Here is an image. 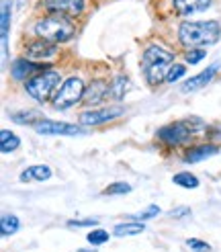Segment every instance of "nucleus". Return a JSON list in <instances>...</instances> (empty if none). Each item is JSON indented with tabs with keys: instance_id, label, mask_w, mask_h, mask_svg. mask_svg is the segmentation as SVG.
<instances>
[{
	"instance_id": "obj_1",
	"label": "nucleus",
	"mask_w": 221,
	"mask_h": 252,
	"mask_svg": "<svg viewBox=\"0 0 221 252\" xmlns=\"http://www.w3.org/2000/svg\"><path fill=\"white\" fill-rule=\"evenodd\" d=\"M221 25L217 21H184L178 27V39L184 47H207L219 41Z\"/></svg>"
},
{
	"instance_id": "obj_2",
	"label": "nucleus",
	"mask_w": 221,
	"mask_h": 252,
	"mask_svg": "<svg viewBox=\"0 0 221 252\" xmlns=\"http://www.w3.org/2000/svg\"><path fill=\"white\" fill-rule=\"evenodd\" d=\"M172 62H174V54L172 52H168V49L160 45H150L141 58V70H143L145 80L150 84H160L168 76Z\"/></svg>"
},
{
	"instance_id": "obj_3",
	"label": "nucleus",
	"mask_w": 221,
	"mask_h": 252,
	"mask_svg": "<svg viewBox=\"0 0 221 252\" xmlns=\"http://www.w3.org/2000/svg\"><path fill=\"white\" fill-rule=\"evenodd\" d=\"M205 129V121L199 117H189L182 121H174L170 125L158 129V140L164 142L166 146H182L187 144L194 133H203Z\"/></svg>"
},
{
	"instance_id": "obj_4",
	"label": "nucleus",
	"mask_w": 221,
	"mask_h": 252,
	"mask_svg": "<svg viewBox=\"0 0 221 252\" xmlns=\"http://www.w3.org/2000/svg\"><path fill=\"white\" fill-rule=\"evenodd\" d=\"M35 35L39 39L52 41V43H64L74 37V25L64 15H49L45 19H39L33 27Z\"/></svg>"
},
{
	"instance_id": "obj_5",
	"label": "nucleus",
	"mask_w": 221,
	"mask_h": 252,
	"mask_svg": "<svg viewBox=\"0 0 221 252\" xmlns=\"http://www.w3.org/2000/svg\"><path fill=\"white\" fill-rule=\"evenodd\" d=\"M59 86V72L57 70H43L25 84V91L37 103H45V100L54 94V91Z\"/></svg>"
},
{
	"instance_id": "obj_6",
	"label": "nucleus",
	"mask_w": 221,
	"mask_h": 252,
	"mask_svg": "<svg viewBox=\"0 0 221 252\" xmlns=\"http://www.w3.org/2000/svg\"><path fill=\"white\" fill-rule=\"evenodd\" d=\"M84 82L80 78H68L64 84H61L57 88V93L54 96V107L55 109H70L74 107L76 103H80V100L84 98Z\"/></svg>"
},
{
	"instance_id": "obj_7",
	"label": "nucleus",
	"mask_w": 221,
	"mask_h": 252,
	"mask_svg": "<svg viewBox=\"0 0 221 252\" xmlns=\"http://www.w3.org/2000/svg\"><path fill=\"white\" fill-rule=\"evenodd\" d=\"M33 127L39 135H82V133H86L80 125H72V123H64V121H52V119L37 121Z\"/></svg>"
},
{
	"instance_id": "obj_8",
	"label": "nucleus",
	"mask_w": 221,
	"mask_h": 252,
	"mask_svg": "<svg viewBox=\"0 0 221 252\" xmlns=\"http://www.w3.org/2000/svg\"><path fill=\"white\" fill-rule=\"evenodd\" d=\"M45 8L52 15H64V17H78L84 12L86 0H45Z\"/></svg>"
},
{
	"instance_id": "obj_9",
	"label": "nucleus",
	"mask_w": 221,
	"mask_h": 252,
	"mask_svg": "<svg viewBox=\"0 0 221 252\" xmlns=\"http://www.w3.org/2000/svg\"><path fill=\"white\" fill-rule=\"evenodd\" d=\"M123 113H125L123 107H107V109H98V111H84V113H80V123L92 127V125L113 121V119L121 117Z\"/></svg>"
},
{
	"instance_id": "obj_10",
	"label": "nucleus",
	"mask_w": 221,
	"mask_h": 252,
	"mask_svg": "<svg viewBox=\"0 0 221 252\" xmlns=\"http://www.w3.org/2000/svg\"><path fill=\"white\" fill-rule=\"evenodd\" d=\"M43 70H47V66L37 64V62L29 60V58H21V60H17L15 64L10 66V74H12V78H15V80H27L29 76H33V74H39Z\"/></svg>"
},
{
	"instance_id": "obj_11",
	"label": "nucleus",
	"mask_w": 221,
	"mask_h": 252,
	"mask_svg": "<svg viewBox=\"0 0 221 252\" xmlns=\"http://www.w3.org/2000/svg\"><path fill=\"white\" fill-rule=\"evenodd\" d=\"M219 66H221V62H215V64H211V66H209L207 70H203L201 74H196V76L189 78L187 82H184V84L180 86V91H182V93H194V91H199V88L207 86L209 82L213 80L215 74H217Z\"/></svg>"
},
{
	"instance_id": "obj_12",
	"label": "nucleus",
	"mask_w": 221,
	"mask_h": 252,
	"mask_svg": "<svg viewBox=\"0 0 221 252\" xmlns=\"http://www.w3.org/2000/svg\"><path fill=\"white\" fill-rule=\"evenodd\" d=\"M55 54H57L55 43L45 41V39L33 41L27 45V58L29 60H47V58H54Z\"/></svg>"
},
{
	"instance_id": "obj_13",
	"label": "nucleus",
	"mask_w": 221,
	"mask_h": 252,
	"mask_svg": "<svg viewBox=\"0 0 221 252\" xmlns=\"http://www.w3.org/2000/svg\"><path fill=\"white\" fill-rule=\"evenodd\" d=\"M109 88H110V84L109 82H105V80H94L92 84H88L86 86V91H84V103H88V105H98L101 100H105L107 98V94H109Z\"/></svg>"
},
{
	"instance_id": "obj_14",
	"label": "nucleus",
	"mask_w": 221,
	"mask_h": 252,
	"mask_svg": "<svg viewBox=\"0 0 221 252\" xmlns=\"http://www.w3.org/2000/svg\"><path fill=\"white\" fill-rule=\"evenodd\" d=\"M211 6V0H174V10L180 17H191Z\"/></svg>"
},
{
	"instance_id": "obj_15",
	"label": "nucleus",
	"mask_w": 221,
	"mask_h": 252,
	"mask_svg": "<svg viewBox=\"0 0 221 252\" xmlns=\"http://www.w3.org/2000/svg\"><path fill=\"white\" fill-rule=\"evenodd\" d=\"M49 179H52V168L45 164H33L27 170H23L19 176L21 183H43Z\"/></svg>"
},
{
	"instance_id": "obj_16",
	"label": "nucleus",
	"mask_w": 221,
	"mask_h": 252,
	"mask_svg": "<svg viewBox=\"0 0 221 252\" xmlns=\"http://www.w3.org/2000/svg\"><path fill=\"white\" fill-rule=\"evenodd\" d=\"M217 154V146L213 144H205V146H196V148H191L187 154H184V162L187 164H196L201 160H207Z\"/></svg>"
},
{
	"instance_id": "obj_17",
	"label": "nucleus",
	"mask_w": 221,
	"mask_h": 252,
	"mask_svg": "<svg viewBox=\"0 0 221 252\" xmlns=\"http://www.w3.org/2000/svg\"><path fill=\"white\" fill-rule=\"evenodd\" d=\"M2 58L6 60L8 56V27H10V0H2Z\"/></svg>"
},
{
	"instance_id": "obj_18",
	"label": "nucleus",
	"mask_w": 221,
	"mask_h": 252,
	"mask_svg": "<svg viewBox=\"0 0 221 252\" xmlns=\"http://www.w3.org/2000/svg\"><path fill=\"white\" fill-rule=\"evenodd\" d=\"M145 230V225H143V221H129V223H119V225H115V236L117 238H123V236H138V234H141Z\"/></svg>"
},
{
	"instance_id": "obj_19",
	"label": "nucleus",
	"mask_w": 221,
	"mask_h": 252,
	"mask_svg": "<svg viewBox=\"0 0 221 252\" xmlns=\"http://www.w3.org/2000/svg\"><path fill=\"white\" fill-rule=\"evenodd\" d=\"M127 91H129V78L127 76H117L113 82H110L109 96H113L115 100H121L127 94Z\"/></svg>"
},
{
	"instance_id": "obj_20",
	"label": "nucleus",
	"mask_w": 221,
	"mask_h": 252,
	"mask_svg": "<svg viewBox=\"0 0 221 252\" xmlns=\"http://www.w3.org/2000/svg\"><path fill=\"white\" fill-rule=\"evenodd\" d=\"M0 140H2V144H0V150H2V154L15 152V150L21 146V140H19V137L12 133V131H8V129L0 131Z\"/></svg>"
},
{
	"instance_id": "obj_21",
	"label": "nucleus",
	"mask_w": 221,
	"mask_h": 252,
	"mask_svg": "<svg viewBox=\"0 0 221 252\" xmlns=\"http://www.w3.org/2000/svg\"><path fill=\"white\" fill-rule=\"evenodd\" d=\"M172 181H174V185H178L182 189H196L199 187V179L191 172H176L174 176H172Z\"/></svg>"
},
{
	"instance_id": "obj_22",
	"label": "nucleus",
	"mask_w": 221,
	"mask_h": 252,
	"mask_svg": "<svg viewBox=\"0 0 221 252\" xmlns=\"http://www.w3.org/2000/svg\"><path fill=\"white\" fill-rule=\"evenodd\" d=\"M19 228H21V221H19L17 216H12V213H6V216H2V221H0V230H2V236L15 234Z\"/></svg>"
},
{
	"instance_id": "obj_23",
	"label": "nucleus",
	"mask_w": 221,
	"mask_h": 252,
	"mask_svg": "<svg viewBox=\"0 0 221 252\" xmlns=\"http://www.w3.org/2000/svg\"><path fill=\"white\" fill-rule=\"evenodd\" d=\"M86 240H88L92 246H101V244H105L107 240H109V232L107 230H92V232H88V236H86Z\"/></svg>"
},
{
	"instance_id": "obj_24",
	"label": "nucleus",
	"mask_w": 221,
	"mask_h": 252,
	"mask_svg": "<svg viewBox=\"0 0 221 252\" xmlns=\"http://www.w3.org/2000/svg\"><path fill=\"white\" fill-rule=\"evenodd\" d=\"M37 117H39V113H35V111H23V113H15V115H12V121L21 123V125H31Z\"/></svg>"
},
{
	"instance_id": "obj_25",
	"label": "nucleus",
	"mask_w": 221,
	"mask_h": 252,
	"mask_svg": "<svg viewBox=\"0 0 221 252\" xmlns=\"http://www.w3.org/2000/svg\"><path fill=\"white\" fill-rule=\"evenodd\" d=\"M184 74H187V66H182V64H174L170 68V72H168V76H166V80L170 82V84H174V82H178Z\"/></svg>"
},
{
	"instance_id": "obj_26",
	"label": "nucleus",
	"mask_w": 221,
	"mask_h": 252,
	"mask_svg": "<svg viewBox=\"0 0 221 252\" xmlns=\"http://www.w3.org/2000/svg\"><path fill=\"white\" fill-rule=\"evenodd\" d=\"M184 244H187V248L193 250V252H211V246H209L207 242H203V240H199V238H189Z\"/></svg>"
},
{
	"instance_id": "obj_27",
	"label": "nucleus",
	"mask_w": 221,
	"mask_h": 252,
	"mask_svg": "<svg viewBox=\"0 0 221 252\" xmlns=\"http://www.w3.org/2000/svg\"><path fill=\"white\" fill-rule=\"evenodd\" d=\"M160 213V207L158 205H150L147 209H143V211H139V213H135V216H131V220L133 221H143V220H152V218H156Z\"/></svg>"
},
{
	"instance_id": "obj_28",
	"label": "nucleus",
	"mask_w": 221,
	"mask_h": 252,
	"mask_svg": "<svg viewBox=\"0 0 221 252\" xmlns=\"http://www.w3.org/2000/svg\"><path fill=\"white\" fill-rule=\"evenodd\" d=\"M129 191H131V185H127V183H113L105 189L107 195H125Z\"/></svg>"
},
{
	"instance_id": "obj_29",
	"label": "nucleus",
	"mask_w": 221,
	"mask_h": 252,
	"mask_svg": "<svg viewBox=\"0 0 221 252\" xmlns=\"http://www.w3.org/2000/svg\"><path fill=\"white\" fill-rule=\"evenodd\" d=\"M205 56H207L205 49H191V52H187V62L191 66H194V64H199Z\"/></svg>"
},
{
	"instance_id": "obj_30",
	"label": "nucleus",
	"mask_w": 221,
	"mask_h": 252,
	"mask_svg": "<svg viewBox=\"0 0 221 252\" xmlns=\"http://www.w3.org/2000/svg\"><path fill=\"white\" fill-rule=\"evenodd\" d=\"M98 220L96 218H88V220H70L68 225L70 228H92V225H96Z\"/></svg>"
},
{
	"instance_id": "obj_31",
	"label": "nucleus",
	"mask_w": 221,
	"mask_h": 252,
	"mask_svg": "<svg viewBox=\"0 0 221 252\" xmlns=\"http://www.w3.org/2000/svg\"><path fill=\"white\" fill-rule=\"evenodd\" d=\"M191 213V207H187V205H180V207H174L170 211V218H176V220H180V218H187Z\"/></svg>"
}]
</instances>
